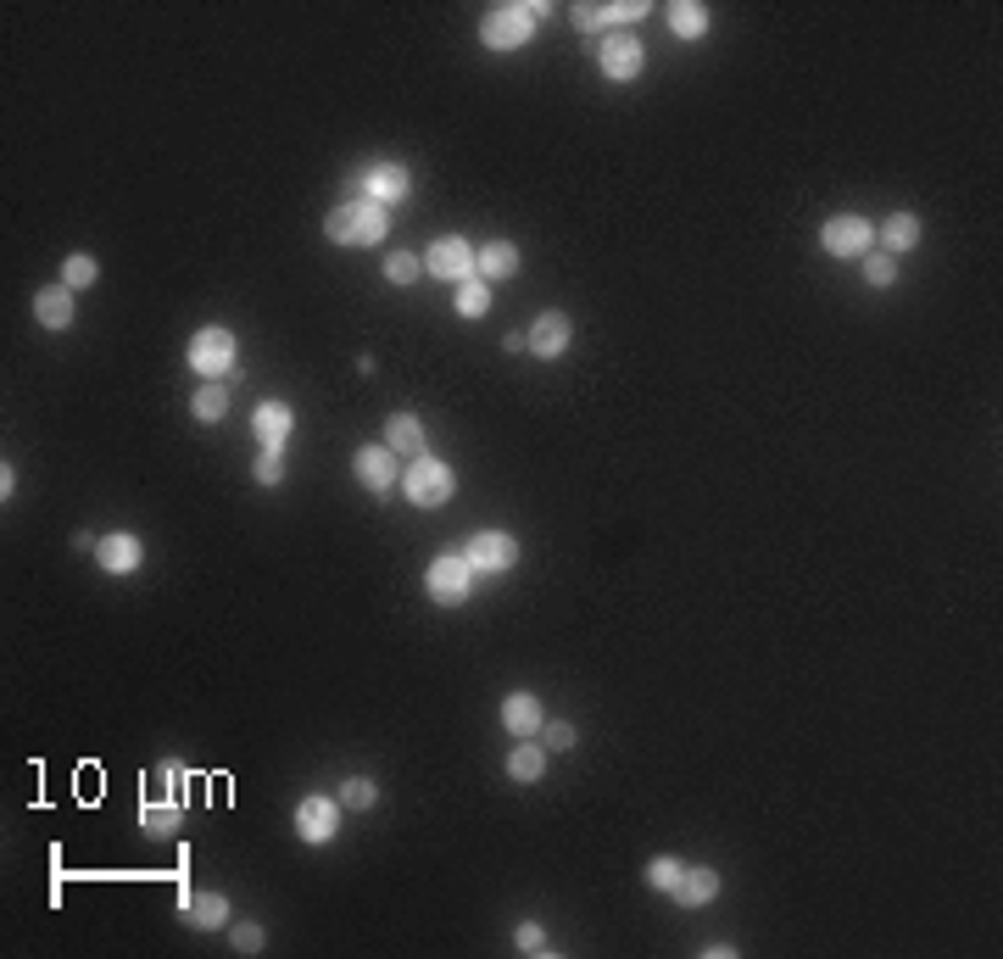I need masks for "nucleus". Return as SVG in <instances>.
<instances>
[{
  "mask_svg": "<svg viewBox=\"0 0 1003 959\" xmlns=\"http://www.w3.org/2000/svg\"><path fill=\"white\" fill-rule=\"evenodd\" d=\"M12 492H18V474H12V463H7V469H0V497L12 502Z\"/></svg>",
  "mask_w": 1003,
  "mask_h": 959,
  "instance_id": "4c0bfd02",
  "label": "nucleus"
},
{
  "mask_svg": "<svg viewBox=\"0 0 1003 959\" xmlns=\"http://www.w3.org/2000/svg\"><path fill=\"white\" fill-rule=\"evenodd\" d=\"M508 775H514V782H524V787L541 782V775H546V748H535L530 737H519V748L508 753Z\"/></svg>",
  "mask_w": 1003,
  "mask_h": 959,
  "instance_id": "5701e85b",
  "label": "nucleus"
},
{
  "mask_svg": "<svg viewBox=\"0 0 1003 959\" xmlns=\"http://www.w3.org/2000/svg\"><path fill=\"white\" fill-rule=\"evenodd\" d=\"M140 558H146V547H140V535H129V530L101 535V547H95V569H106V575H135Z\"/></svg>",
  "mask_w": 1003,
  "mask_h": 959,
  "instance_id": "f8f14e48",
  "label": "nucleus"
},
{
  "mask_svg": "<svg viewBox=\"0 0 1003 959\" xmlns=\"http://www.w3.org/2000/svg\"><path fill=\"white\" fill-rule=\"evenodd\" d=\"M362 190H368V201L396 207V201L413 190V178H407V167H402V162H373V167L362 173Z\"/></svg>",
  "mask_w": 1003,
  "mask_h": 959,
  "instance_id": "ddd939ff",
  "label": "nucleus"
},
{
  "mask_svg": "<svg viewBox=\"0 0 1003 959\" xmlns=\"http://www.w3.org/2000/svg\"><path fill=\"white\" fill-rule=\"evenodd\" d=\"M502 726H508L514 737H535V731L546 726L541 697H535V692H514V697H502Z\"/></svg>",
  "mask_w": 1003,
  "mask_h": 959,
  "instance_id": "f3484780",
  "label": "nucleus"
},
{
  "mask_svg": "<svg viewBox=\"0 0 1003 959\" xmlns=\"http://www.w3.org/2000/svg\"><path fill=\"white\" fill-rule=\"evenodd\" d=\"M820 246H826V257L853 263V257L875 252V223H869V218H858V212H842V218H831V223L820 229Z\"/></svg>",
  "mask_w": 1003,
  "mask_h": 959,
  "instance_id": "39448f33",
  "label": "nucleus"
},
{
  "mask_svg": "<svg viewBox=\"0 0 1003 959\" xmlns=\"http://www.w3.org/2000/svg\"><path fill=\"white\" fill-rule=\"evenodd\" d=\"M669 28L680 39H703L708 34V7H698V0H675V7H669Z\"/></svg>",
  "mask_w": 1003,
  "mask_h": 959,
  "instance_id": "393cba45",
  "label": "nucleus"
},
{
  "mask_svg": "<svg viewBox=\"0 0 1003 959\" xmlns=\"http://www.w3.org/2000/svg\"><path fill=\"white\" fill-rule=\"evenodd\" d=\"M184 915H191V926H201V932L229 926V898H218V892H184Z\"/></svg>",
  "mask_w": 1003,
  "mask_h": 959,
  "instance_id": "4be33fe9",
  "label": "nucleus"
},
{
  "mask_svg": "<svg viewBox=\"0 0 1003 959\" xmlns=\"http://www.w3.org/2000/svg\"><path fill=\"white\" fill-rule=\"evenodd\" d=\"M424 274L447 279L452 290H458L463 279H480V274H474V246H469L463 234H441V240H435V246L424 252Z\"/></svg>",
  "mask_w": 1003,
  "mask_h": 959,
  "instance_id": "0eeeda50",
  "label": "nucleus"
},
{
  "mask_svg": "<svg viewBox=\"0 0 1003 959\" xmlns=\"http://www.w3.org/2000/svg\"><path fill=\"white\" fill-rule=\"evenodd\" d=\"M474 274L491 285V279H514L519 274V246L514 240H491L485 252H474Z\"/></svg>",
  "mask_w": 1003,
  "mask_h": 959,
  "instance_id": "6ab92c4d",
  "label": "nucleus"
},
{
  "mask_svg": "<svg viewBox=\"0 0 1003 959\" xmlns=\"http://www.w3.org/2000/svg\"><path fill=\"white\" fill-rule=\"evenodd\" d=\"M402 492H407V502L413 508H441L452 492H458V474H452V463H441V458H413L407 469H402Z\"/></svg>",
  "mask_w": 1003,
  "mask_h": 959,
  "instance_id": "7ed1b4c3",
  "label": "nucleus"
},
{
  "mask_svg": "<svg viewBox=\"0 0 1003 959\" xmlns=\"http://www.w3.org/2000/svg\"><path fill=\"white\" fill-rule=\"evenodd\" d=\"M680 870H685L680 859H669V854H658V859L647 865V887H653V892H675V881H680Z\"/></svg>",
  "mask_w": 1003,
  "mask_h": 959,
  "instance_id": "2f4dec72",
  "label": "nucleus"
},
{
  "mask_svg": "<svg viewBox=\"0 0 1003 959\" xmlns=\"http://www.w3.org/2000/svg\"><path fill=\"white\" fill-rule=\"evenodd\" d=\"M469 569L474 575H508L514 564H519V542L508 530H480V535H469Z\"/></svg>",
  "mask_w": 1003,
  "mask_h": 959,
  "instance_id": "6e6552de",
  "label": "nucleus"
},
{
  "mask_svg": "<svg viewBox=\"0 0 1003 959\" xmlns=\"http://www.w3.org/2000/svg\"><path fill=\"white\" fill-rule=\"evenodd\" d=\"M597 68H602V79H613V84H631V79L647 68V50H642L636 34H608V39L597 45Z\"/></svg>",
  "mask_w": 1003,
  "mask_h": 959,
  "instance_id": "9d476101",
  "label": "nucleus"
},
{
  "mask_svg": "<svg viewBox=\"0 0 1003 959\" xmlns=\"http://www.w3.org/2000/svg\"><path fill=\"white\" fill-rule=\"evenodd\" d=\"M191 413L201 418V425H218V418L229 413V385H223V380H207V385L191 396Z\"/></svg>",
  "mask_w": 1003,
  "mask_h": 959,
  "instance_id": "a878e982",
  "label": "nucleus"
},
{
  "mask_svg": "<svg viewBox=\"0 0 1003 959\" xmlns=\"http://www.w3.org/2000/svg\"><path fill=\"white\" fill-rule=\"evenodd\" d=\"M569 335H575L569 313H557V308H552V313H541V319H535V330H530L524 340H530V351H535V357H563V351H569Z\"/></svg>",
  "mask_w": 1003,
  "mask_h": 959,
  "instance_id": "dca6fc26",
  "label": "nucleus"
},
{
  "mask_svg": "<svg viewBox=\"0 0 1003 959\" xmlns=\"http://www.w3.org/2000/svg\"><path fill=\"white\" fill-rule=\"evenodd\" d=\"M373 798H380V787H373L368 775H351V782L341 787V809H373Z\"/></svg>",
  "mask_w": 1003,
  "mask_h": 959,
  "instance_id": "7c9ffc66",
  "label": "nucleus"
},
{
  "mask_svg": "<svg viewBox=\"0 0 1003 959\" xmlns=\"http://www.w3.org/2000/svg\"><path fill=\"white\" fill-rule=\"evenodd\" d=\"M234 948L240 954H257L263 948V926L257 921H234Z\"/></svg>",
  "mask_w": 1003,
  "mask_h": 959,
  "instance_id": "c9c22d12",
  "label": "nucleus"
},
{
  "mask_svg": "<svg viewBox=\"0 0 1003 959\" xmlns=\"http://www.w3.org/2000/svg\"><path fill=\"white\" fill-rule=\"evenodd\" d=\"M34 319H39L45 330H68V324H73V290H68V285H45V290L34 296Z\"/></svg>",
  "mask_w": 1003,
  "mask_h": 959,
  "instance_id": "aec40b11",
  "label": "nucleus"
},
{
  "mask_svg": "<svg viewBox=\"0 0 1003 959\" xmlns=\"http://www.w3.org/2000/svg\"><path fill=\"white\" fill-rule=\"evenodd\" d=\"M546 731V753H569L575 748V726L569 719H552V726H541Z\"/></svg>",
  "mask_w": 1003,
  "mask_h": 959,
  "instance_id": "72a5a7b5",
  "label": "nucleus"
},
{
  "mask_svg": "<svg viewBox=\"0 0 1003 959\" xmlns=\"http://www.w3.org/2000/svg\"><path fill=\"white\" fill-rule=\"evenodd\" d=\"M324 234L335 240V246H380V240L391 234V212L380 201H351V207H335L324 218Z\"/></svg>",
  "mask_w": 1003,
  "mask_h": 959,
  "instance_id": "f257e3e1",
  "label": "nucleus"
},
{
  "mask_svg": "<svg viewBox=\"0 0 1003 959\" xmlns=\"http://www.w3.org/2000/svg\"><path fill=\"white\" fill-rule=\"evenodd\" d=\"M424 441H429V436H424V425H418V413H391V418H385V447H391L396 458H407V463L424 458Z\"/></svg>",
  "mask_w": 1003,
  "mask_h": 959,
  "instance_id": "a211bd4d",
  "label": "nucleus"
},
{
  "mask_svg": "<svg viewBox=\"0 0 1003 959\" xmlns=\"http://www.w3.org/2000/svg\"><path fill=\"white\" fill-rule=\"evenodd\" d=\"M351 469H357V479H362L368 492H391V486H402V469H396V452H391V447H357Z\"/></svg>",
  "mask_w": 1003,
  "mask_h": 959,
  "instance_id": "9b49d317",
  "label": "nucleus"
},
{
  "mask_svg": "<svg viewBox=\"0 0 1003 959\" xmlns=\"http://www.w3.org/2000/svg\"><path fill=\"white\" fill-rule=\"evenodd\" d=\"M290 430H296V413L285 402H257V413H251V436H257L268 452H279Z\"/></svg>",
  "mask_w": 1003,
  "mask_h": 959,
  "instance_id": "2eb2a0df",
  "label": "nucleus"
},
{
  "mask_svg": "<svg viewBox=\"0 0 1003 959\" xmlns=\"http://www.w3.org/2000/svg\"><path fill=\"white\" fill-rule=\"evenodd\" d=\"M140 825H146V831H157V836H173V831L184 825L178 798H168V804H140Z\"/></svg>",
  "mask_w": 1003,
  "mask_h": 959,
  "instance_id": "bb28decb",
  "label": "nucleus"
},
{
  "mask_svg": "<svg viewBox=\"0 0 1003 959\" xmlns=\"http://www.w3.org/2000/svg\"><path fill=\"white\" fill-rule=\"evenodd\" d=\"M234 357H240V346H234V335H229L223 324H207V330L191 335V369H196L201 380L234 374Z\"/></svg>",
  "mask_w": 1003,
  "mask_h": 959,
  "instance_id": "20e7f679",
  "label": "nucleus"
},
{
  "mask_svg": "<svg viewBox=\"0 0 1003 959\" xmlns=\"http://www.w3.org/2000/svg\"><path fill=\"white\" fill-rule=\"evenodd\" d=\"M875 240H881V246H887L892 257H903V252H914V246H920V218H914V212H892L881 229H875Z\"/></svg>",
  "mask_w": 1003,
  "mask_h": 959,
  "instance_id": "412c9836",
  "label": "nucleus"
},
{
  "mask_svg": "<svg viewBox=\"0 0 1003 959\" xmlns=\"http://www.w3.org/2000/svg\"><path fill=\"white\" fill-rule=\"evenodd\" d=\"M719 870H708V865H692V870H680V881H675V904H685V910H703V904H714L719 898Z\"/></svg>",
  "mask_w": 1003,
  "mask_h": 959,
  "instance_id": "4468645a",
  "label": "nucleus"
},
{
  "mask_svg": "<svg viewBox=\"0 0 1003 959\" xmlns=\"http://www.w3.org/2000/svg\"><path fill=\"white\" fill-rule=\"evenodd\" d=\"M469 580H474V569H469V558H458V553H441L429 569H424V586H429V597L441 609H463L469 603Z\"/></svg>",
  "mask_w": 1003,
  "mask_h": 959,
  "instance_id": "423d86ee",
  "label": "nucleus"
},
{
  "mask_svg": "<svg viewBox=\"0 0 1003 959\" xmlns=\"http://www.w3.org/2000/svg\"><path fill=\"white\" fill-rule=\"evenodd\" d=\"M279 479H285V458L263 447V458H257V486H279Z\"/></svg>",
  "mask_w": 1003,
  "mask_h": 959,
  "instance_id": "f704fd0d",
  "label": "nucleus"
},
{
  "mask_svg": "<svg viewBox=\"0 0 1003 959\" xmlns=\"http://www.w3.org/2000/svg\"><path fill=\"white\" fill-rule=\"evenodd\" d=\"M864 279L887 290V285L898 279V257H892V252H864Z\"/></svg>",
  "mask_w": 1003,
  "mask_h": 959,
  "instance_id": "c756f323",
  "label": "nucleus"
},
{
  "mask_svg": "<svg viewBox=\"0 0 1003 959\" xmlns=\"http://www.w3.org/2000/svg\"><path fill=\"white\" fill-rule=\"evenodd\" d=\"M514 943H519V954H546V932H541L535 921H524V926L514 932Z\"/></svg>",
  "mask_w": 1003,
  "mask_h": 959,
  "instance_id": "e433bc0d",
  "label": "nucleus"
},
{
  "mask_svg": "<svg viewBox=\"0 0 1003 959\" xmlns=\"http://www.w3.org/2000/svg\"><path fill=\"white\" fill-rule=\"evenodd\" d=\"M642 18H647V0H608V7H591V23L597 28H608V23L613 28H636Z\"/></svg>",
  "mask_w": 1003,
  "mask_h": 959,
  "instance_id": "b1692460",
  "label": "nucleus"
},
{
  "mask_svg": "<svg viewBox=\"0 0 1003 959\" xmlns=\"http://www.w3.org/2000/svg\"><path fill=\"white\" fill-rule=\"evenodd\" d=\"M335 831H341V798L312 793V798L296 804V836H301V843L324 848V843H335Z\"/></svg>",
  "mask_w": 1003,
  "mask_h": 959,
  "instance_id": "1a4fd4ad",
  "label": "nucleus"
},
{
  "mask_svg": "<svg viewBox=\"0 0 1003 959\" xmlns=\"http://www.w3.org/2000/svg\"><path fill=\"white\" fill-rule=\"evenodd\" d=\"M95 279H101V263L90 252H73L68 263H61V285H68V290H90Z\"/></svg>",
  "mask_w": 1003,
  "mask_h": 959,
  "instance_id": "cd10ccee",
  "label": "nucleus"
},
{
  "mask_svg": "<svg viewBox=\"0 0 1003 959\" xmlns=\"http://www.w3.org/2000/svg\"><path fill=\"white\" fill-rule=\"evenodd\" d=\"M541 12H546V7H535V0H508V7H491L485 23H480L485 50H519V45H530Z\"/></svg>",
  "mask_w": 1003,
  "mask_h": 959,
  "instance_id": "f03ea898",
  "label": "nucleus"
},
{
  "mask_svg": "<svg viewBox=\"0 0 1003 959\" xmlns=\"http://www.w3.org/2000/svg\"><path fill=\"white\" fill-rule=\"evenodd\" d=\"M418 268H424V257H413V252L385 257V279H391V285H413V279H418Z\"/></svg>",
  "mask_w": 1003,
  "mask_h": 959,
  "instance_id": "473e14b6",
  "label": "nucleus"
},
{
  "mask_svg": "<svg viewBox=\"0 0 1003 959\" xmlns=\"http://www.w3.org/2000/svg\"><path fill=\"white\" fill-rule=\"evenodd\" d=\"M458 313L463 319H485L491 313V285L485 279H463L458 285Z\"/></svg>",
  "mask_w": 1003,
  "mask_h": 959,
  "instance_id": "c85d7f7f",
  "label": "nucleus"
}]
</instances>
